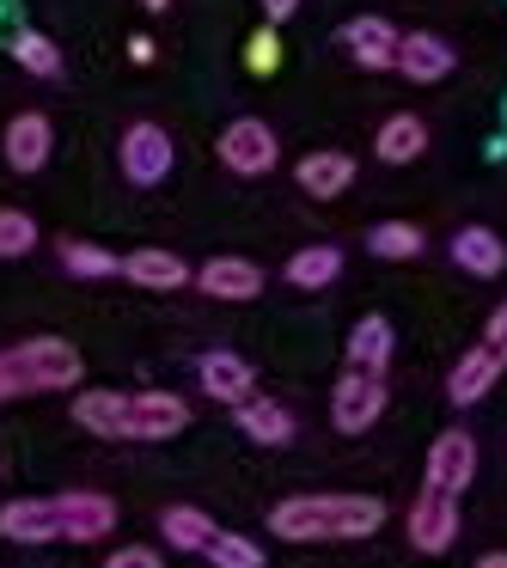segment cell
Returning a JSON list of instances; mask_svg holds the SVG:
<instances>
[{"mask_svg":"<svg viewBox=\"0 0 507 568\" xmlns=\"http://www.w3.org/2000/svg\"><path fill=\"white\" fill-rule=\"evenodd\" d=\"M385 526L379 495H287L270 507V531L287 544H355Z\"/></svg>","mask_w":507,"mask_h":568,"instance_id":"6da1fadb","label":"cell"},{"mask_svg":"<svg viewBox=\"0 0 507 568\" xmlns=\"http://www.w3.org/2000/svg\"><path fill=\"white\" fill-rule=\"evenodd\" d=\"M80 348L68 336H31V343L0 348V404L38 392H74L80 385Z\"/></svg>","mask_w":507,"mask_h":568,"instance_id":"7a4b0ae2","label":"cell"},{"mask_svg":"<svg viewBox=\"0 0 507 568\" xmlns=\"http://www.w3.org/2000/svg\"><path fill=\"white\" fill-rule=\"evenodd\" d=\"M214 153H221V165L233 178H270L282 165V141H275V129L263 116H233L221 129V141H214Z\"/></svg>","mask_w":507,"mask_h":568,"instance_id":"3957f363","label":"cell"},{"mask_svg":"<svg viewBox=\"0 0 507 568\" xmlns=\"http://www.w3.org/2000/svg\"><path fill=\"white\" fill-rule=\"evenodd\" d=\"M116 165H123V178L135 190H160L165 178H172V165H178V148H172V135H165L160 123H129L123 129V141H116Z\"/></svg>","mask_w":507,"mask_h":568,"instance_id":"277c9868","label":"cell"},{"mask_svg":"<svg viewBox=\"0 0 507 568\" xmlns=\"http://www.w3.org/2000/svg\"><path fill=\"white\" fill-rule=\"evenodd\" d=\"M385 379L379 373H355L348 367L343 379H336V392H331V422H336V434H367L373 422L385 416Z\"/></svg>","mask_w":507,"mask_h":568,"instance_id":"5b68a950","label":"cell"},{"mask_svg":"<svg viewBox=\"0 0 507 568\" xmlns=\"http://www.w3.org/2000/svg\"><path fill=\"white\" fill-rule=\"evenodd\" d=\"M190 428V404L178 392H129L123 440H178Z\"/></svg>","mask_w":507,"mask_h":568,"instance_id":"8992f818","label":"cell"},{"mask_svg":"<svg viewBox=\"0 0 507 568\" xmlns=\"http://www.w3.org/2000/svg\"><path fill=\"white\" fill-rule=\"evenodd\" d=\"M470 477H477V440H470L465 428H446V434H434V446H428V483L422 489H434V495H465L470 489Z\"/></svg>","mask_w":507,"mask_h":568,"instance_id":"52a82bcc","label":"cell"},{"mask_svg":"<svg viewBox=\"0 0 507 568\" xmlns=\"http://www.w3.org/2000/svg\"><path fill=\"white\" fill-rule=\"evenodd\" d=\"M7 544H62V495H19L0 507Z\"/></svg>","mask_w":507,"mask_h":568,"instance_id":"ba28073f","label":"cell"},{"mask_svg":"<svg viewBox=\"0 0 507 568\" xmlns=\"http://www.w3.org/2000/svg\"><path fill=\"white\" fill-rule=\"evenodd\" d=\"M392 68L409 80V87H440V80L458 68V50L440 38V31H404V38H397V62Z\"/></svg>","mask_w":507,"mask_h":568,"instance_id":"9c48e42d","label":"cell"},{"mask_svg":"<svg viewBox=\"0 0 507 568\" xmlns=\"http://www.w3.org/2000/svg\"><path fill=\"white\" fill-rule=\"evenodd\" d=\"M397 38H404V31H397L392 19H379V13H361V19H348V26L336 31L343 55L355 68H367V74H385V68L397 62Z\"/></svg>","mask_w":507,"mask_h":568,"instance_id":"30bf717a","label":"cell"},{"mask_svg":"<svg viewBox=\"0 0 507 568\" xmlns=\"http://www.w3.org/2000/svg\"><path fill=\"white\" fill-rule=\"evenodd\" d=\"M50 153H55V129H50V116H43V111H19L13 123H7V135H0V160L13 165L19 178L43 172Z\"/></svg>","mask_w":507,"mask_h":568,"instance_id":"8fae6325","label":"cell"},{"mask_svg":"<svg viewBox=\"0 0 507 568\" xmlns=\"http://www.w3.org/2000/svg\"><path fill=\"white\" fill-rule=\"evenodd\" d=\"M409 544H416L422 556L453 550V544H458V501H453V495L422 489L416 501H409Z\"/></svg>","mask_w":507,"mask_h":568,"instance_id":"7c38bea8","label":"cell"},{"mask_svg":"<svg viewBox=\"0 0 507 568\" xmlns=\"http://www.w3.org/2000/svg\"><path fill=\"white\" fill-rule=\"evenodd\" d=\"M196 385L214 397V404H245V397H257V373H251L245 355H233V348H209V355L196 361Z\"/></svg>","mask_w":507,"mask_h":568,"instance_id":"4fadbf2b","label":"cell"},{"mask_svg":"<svg viewBox=\"0 0 507 568\" xmlns=\"http://www.w3.org/2000/svg\"><path fill=\"white\" fill-rule=\"evenodd\" d=\"M123 282L148 287V294H178V287L196 282V270H190V263L178 257V251L141 245V251H129V257H123Z\"/></svg>","mask_w":507,"mask_h":568,"instance_id":"5bb4252c","label":"cell"},{"mask_svg":"<svg viewBox=\"0 0 507 568\" xmlns=\"http://www.w3.org/2000/svg\"><path fill=\"white\" fill-rule=\"evenodd\" d=\"M446 257H453L465 275H477V282H495V275L507 270V245H501V233H489V226H458V233L446 239Z\"/></svg>","mask_w":507,"mask_h":568,"instance_id":"9a60e30c","label":"cell"},{"mask_svg":"<svg viewBox=\"0 0 507 568\" xmlns=\"http://www.w3.org/2000/svg\"><path fill=\"white\" fill-rule=\"evenodd\" d=\"M263 282H270V275H263L251 257H209L196 270V287L209 300H257Z\"/></svg>","mask_w":507,"mask_h":568,"instance_id":"2e32d148","label":"cell"},{"mask_svg":"<svg viewBox=\"0 0 507 568\" xmlns=\"http://www.w3.org/2000/svg\"><path fill=\"white\" fill-rule=\"evenodd\" d=\"M294 184L306 190L312 202H331V196H343V190L355 184V160H348L343 148H318V153H306V160L294 165Z\"/></svg>","mask_w":507,"mask_h":568,"instance_id":"e0dca14e","label":"cell"},{"mask_svg":"<svg viewBox=\"0 0 507 568\" xmlns=\"http://www.w3.org/2000/svg\"><path fill=\"white\" fill-rule=\"evenodd\" d=\"M373 153H379L385 165H416L422 153H428V123H422L416 111H392L379 123V135H373Z\"/></svg>","mask_w":507,"mask_h":568,"instance_id":"ac0fdd59","label":"cell"},{"mask_svg":"<svg viewBox=\"0 0 507 568\" xmlns=\"http://www.w3.org/2000/svg\"><path fill=\"white\" fill-rule=\"evenodd\" d=\"M233 422H239V434L257 440V446H287L294 440V409L275 404V397H245V404L233 409Z\"/></svg>","mask_w":507,"mask_h":568,"instance_id":"d6986e66","label":"cell"},{"mask_svg":"<svg viewBox=\"0 0 507 568\" xmlns=\"http://www.w3.org/2000/svg\"><path fill=\"white\" fill-rule=\"evenodd\" d=\"M495 379H501V361H495L489 355V348H465V355H458V367L453 373H446V397H453V404L458 409H465V404H477V397H489V385Z\"/></svg>","mask_w":507,"mask_h":568,"instance_id":"ffe728a7","label":"cell"},{"mask_svg":"<svg viewBox=\"0 0 507 568\" xmlns=\"http://www.w3.org/2000/svg\"><path fill=\"white\" fill-rule=\"evenodd\" d=\"M336 275H343V245H300L294 257H287L282 282L300 287V294H318V287H331Z\"/></svg>","mask_w":507,"mask_h":568,"instance_id":"44dd1931","label":"cell"},{"mask_svg":"<svg viewBox=\"0 0 507 568\" xmlns=\"http://www.w3.org/2000/svg\"><path fill=\"white\" fill-rule=\"evenodd\" d=\"M343 355H348V367H355V373H379V379H385V373H392V324H385V318H361L355 331H348Z\"/></svg>","mask_w":507,"mask_h":568,"instance_id":"7402d4cb","label":"cell"},{"mask_svg":"<svg viewBox=\"0 0 507 568\" xmlns=\"http://www.w3.org/2000/svg\"><path fill=\"white\" fill-rule=\"evenodd\" d=\"M123 416H129V392H80L74 397V422L99 440H123Z\"/></svg>","mask_w":507,"mask_h":568,"instance_id":"603a6c76","label":"cell"},{"mask_svg":"<svg viewBox=\"0 0 507 568\" xmlns=\"http://www.w3.org/2000/svg\"><path fill=\"white\" fill-rule=\"evenodd\" d=\"M55 257H62V270L80 275V282H111V275H123V257L104 251V245H92V239H62Z\"/></svg>","mask_w":507,"mask_h":568,"instance_id":"cb8c5ba5","label":"cell"},{"mask_svg":"<svg viewBox=\"0 0 507 568\" xmlns=\"http://www.w3.org/2000/svg\"><path fill=\"white\" fill-rule=\"evenodd\" d=\"M7 50H13V62L26 68L31 80H62V50H55V38H50V31H31V26H19Z\"/></svg>","mask_w":507,"mask_h":568,"instance_id":"d4e9b609","label":"cell"},{"mask_svg":"<svg viewBox=\"0 0 507 568\" xmlns=\"http://www.w3.org/2000/svg\"><path fill=\"white\" fill-rule=\"evenodd\" d=\"M214 531H221V526H214L202 507H165V514H160V538L172 544V550H202Z\"/></svg>","mask_w":507,"mask_h":568,"instance_id":"484cf974","label":"cell"},{"mask_svg":"<svg viewBox=\"0 0 507 568\" xmlns=\"http://www.w3.org/2000/svg\"><path fill=\"white\" fill-rule=\"evenodd\" d=\"M422 245H428V233H422V226H409V221H379L367 233V251H373V257H392V263L422 257Z\"/></svg>","mask_w":507,"mask_h":568,"instance_id":"4316f807","label":"cell"},{"mask_svg":"<svg viewBox=\"0 0 507 568\" xmlns=\"http://www.w3.org/2000/svg\"><path fill=\"white\" fill-rule=\"evenodd\" d=\"M202 556H209V568H263V544L245 538V531H226V526L202 544Z\"/></svg>","mask_w":507,"mask_h":568,"instance_id":"83f0119b","label":"cell"},{"mask_svg":"<svg viewBox=\"0 0 507 568\" xmlns=\"http://www.w3.org/2000/svg\"><path fill=\"white\" fill-rule=\"evenodd\" d=\"M38 251V221L26 209H0V257H26Z\"/></svg>","mask_w":507,"mask_h":568,"instance_id":"f1b7e54d","label":"cell"},{"mask_svg":"<svg viewBox=\"0 0 507 568\" xmlns=\"http://www.w3.org/2000/svg\"><path fill=\"white\" fill-rule=\"evenodd\" d=\"M245 68H251L257 80H270L275 68H282V31H275V26L251 31V38H245Z\"/></svg>","mask_w":507,"mask_h":568,"instance_id":"f546056e","label":"cell"},{"mask_svg":"<svg viewBox=\"0 0 507 568\" xmlns=\"http://www.w3.org/2000/svg\"><path fill=\"white\" fill-rule=\"evenodd\" d=\"M104 568H165V556L148 550V544H123V550L104 556Z\"/></svg>","mask_w":507,"mask_h":568,"instance_id":"4dcf8cb0","label":"cell"},{"mask_svg":"<svg viewBox=\"0 0 507 568\" xmlns=\"http://www.w3.org/2000/svg\"><path fill=\"white\" fill-rule=\"evenodd\" d=\"M483 348H489V355L507 367V300L489 312V324H483Z\"/></svg>","mask_w":507,"mask_h":568,"instance_id":"1f68e13d","label":"cell"},{"mask_svg":"<svg viewBox=\"0 0 507 568\" xmlns=\"http://www.w3.org/2000/svg\"><path fill=\"white\" fill-rule=\"evenodd\" d=\"M19 26H26V7L19 0H0V43H13Z\"/></svg>","mask_w":507,"mask_h":568,"instance_id":"d6a6232c","label":"cell"},{"mask_svg":"<svg viewBox=\"0 0 507 568\" xmlns=\"http://www.w3.org/2000/svg\"><path fill=\"white\" fill-rule=\"evenodd\" d=\"M300 7H306V0H263V19H270V26H287Z\"/></svg>","mask_w":507,"mask_h":568,"instance_id":"836d02e7","label":"cell"},{"mask_svg":"<svg viewBox=\"0 0 507 568\" xmlns=\"http://www.w3.org/2000/svg\"><path fill=\"white\" fill-rule=\"evenodd\" d=\"M129 55H135V62H153L160 50H153V38H135V43H129Z\"/></svg>","mask_w":507,"mask_h":568,"instance_id":"e575fe53","label":"cell"},{"mask_svg":"<svg viewBox=\"0 0 507 568\" xmlns=\"http://www.w3.org/2000/svg\"><path fill=\"white\" fill-rule=\"evenodd\" d=\"M477 568H507V550H489V556H477Z\"/></svg>","mask_w":507,"mask_h":568,"instance_id":"d590c367","label":"cell"},{"mask_svg":"<svg viewBox=\"0 0 507 568\" xmlns=\"http://www.w3.org/2000/svg\"><path fill=\"white\" fill-rule=\"evenodd\" d=\"M141 7H148V13H165V7H172V0H141Z\"/></svg>","mask_w":507,"mask_h":568,"instance_id":"8d00e7d4","label":"cell"},{"mask_svg":"<svg viewBox=\"0 0 507 568\" xmlns=\"http://www.w3.org/2000/svg\"><path fill=\"white\" fill-rule=\"evenodd\" d=\"M501 129H507V99H501Z\"/></svg>","mask_w":507,"mask_h":568,"instance_id":"74e56055","label":"cell"}]
</instances>
